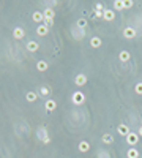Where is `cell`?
I'll return each instance as SVG.
<instances>
[{
  "label": "cell",
  "instance_id": "obj_19",
  "mask_svg": "<svg viewBox=\"0 0 142 158\" xmlns=\"http://www.w3.org/2000/svg\"><path fill=\"white\" fill-rule=\"evenodd\" d=\"M38 95L35 94V92H27V95H25V100L28 101V103H33V101H36Z\"/></svg>",
  "mask_w": 142,
  "mask_h": 158
},
{
  "label": "cell",
  "instance_id": "obj_18",
  "mask_svg": "<svg viewBox=\"0 0 142 158\" xmlns=\"http://www.w3.org/2000/svg\"><path fill=\"white\" fill-rule=\"evenodd\" d=\"M118 59H120L122 62H128V60L131 59V54H129L128 51H122V52L118 54Z\"/></svg>",
  "mask_w": 142,
  "mask_h": 158
},
{
  "label": "cell",
  "instance_id": "obj_3",
  "mask_svg": "<svg viewBox=\"0 0 142 158\" xmlns=\"http://www.w3.org/2000/svg\"><path fill=\"white\" fill-rule=\"evenodd\" d=\"M71 100H73V103H74V105H78V106H79V105H84V103H85V95L82 94V92H79V90H78V92H74V94H73Z\"/></svg>",
  "mask_w": 142,
  "mask_h": 158
},
{
  "label": "cell",
  "instance_id": "obj_22",
  "mask_svg": "<svg viewBox=\"0 0 142 158\" xmlns=\"http://www.w3.org/2000/svg\"><path fill=\"white\" fill-rule=\"evenodd\" d=\"M40 94H41L43 97H49L51 89H47V87H41V89H40Z\"/></svg>",
  "mask_w": 142,
  "mask_h": 158
},
{
  "label": "cell",
  "instance_id": "obj_28",
  "mask_svg": "<svg viewBox=\"0 0 142 158\" xmlns=\"http://www.w3.org/2000/svg\"><path fill=\"white\" fill-rule=\"evenodd\" d=\"M137 134H139V136H142V127L139 128V133H137Z\"/></svg>",
  "mask_w": 142,
  "mask_h": 158
},
{
  "label": "cell",
  "instance_id": "obj_10",
  "mask_svg": "<svg viewBox=\"0 0 142 158\" xmlns=\"http://www.w3.org/2000/svg\"><path fill=\"white\" fill-rule=\"evenodd\" d=\"M13 36L16 40H21V38H24L25 36V33H24V29H21V27H16V29L13 30Z\"/></svg>",
  "mask_w": 142,
  "mask_h": 158
},
{
  "label": "cell",
  "instance_id": "obj_6",
  "mask_svg": "<svg viewBox=\"0 0 142 158\" xmlns=\"http://www.w3.org/2000/svg\"><path fill=\"white\" fill-rule=\"evenodd\" d=\"M123 36L128 38V40L134 38V36H136V30L133 29V27H125V29H123Z\"/></svg>",
  "mask_w": 142,
  "mask_h": 158
},
{
  "label": "cell",
  "instance_id": "obj_24",
  "mask_svg": "<svg viewBox=\"0 0 142 158\" xmlns=\"http://www.w3.org/2000/svg\"><path fill=\"white\" fill-rule=\"evenodd\" d=\"M134 90H136L137 95H142V82H137L136 87H134Z\"/></svg>",
  "mask_w": 142,
  "mask_h": 158
},
{
  "label": "cell",
  "instance_id": "obj_5",
  "mask_svg": "<svg viewBox=\"0 0 142 158\" xmlns=\"http://www.w3.org/2000/svg\"><path fill=\"white\" fill-rule=\"evenodd\" d=\"M103 19L107 21V22H111V21L115 19V13H114V10H104V11H103Z\"/></svg>",
  "mask_w": 142,
  "mask_h": 158
},
{
  "label": "cell",
  "instance_id": "obj_12",
  "mask_svg": "<svg viewBox=\"0 0 142 158\" xmlns=\"http://www.w3.org/2000/svg\"><path fill=\"white\" fill-rule=\"evenodd\" d=\"M101 44H103V41H101L100 36H93V38L90 40V46H92V48H95V49L101 48Z\"/></svg>",
  "mask_w": 142,
  "mask_h": 158
},
{
  "label": "cell",
  "instance_id": "obj_17",
  "mask_svg": "<svg viewBox=\"0 0 142 158\" xmlns=\"http://www.w3.org/2000/svg\"><path fill=\"white\" fill-rule=\"evenodd\" d=\"M126 158H139V150L137 149H128Z\"/></svg>",
  "mask_w": 142,
  "mask_h": 158
},
{
  "label": "cell",
  "instance_id": "obj_15",
  "mask_svg": "<svg viewBox=\"0 0 142 158\" xmlns=\"http://www.w3.org/2000/svg\"><path fill=\"white\" fill-rule=\"evenodd\" d=\"M44 108L47 109V111H55V108H57V103H55V101L54 100H47L46 101V103H44Z\"/></svg>",
  "mask_w": 142,
  "mask_h": 158
},
{
  "label": "cell",
  "instance_id": "obj_13",
  "mask_svg": "<svg viewBox=\"0 0 142 158\" xmlns=\"http://www.w3.org/2000/svg\"><path fill=\"white\" fill-rule=\"evenodd\" d=\"M44 19H51V21H54V16H55V11L52 10V8H46L44 10Z\"/></svg>",
  "mask_w": 142,
  "mask_h": 158
},
{
  "label": "cell",
  "instance_id": "obj_1",
  "mask_svg": "<svg viewBox=\"0 0 142 158\" xmlns=\"http://www.w3.org/2000/svg\"><path fill=\"white\" fill-rule=\"evenodd\" d=\"M36 136H38V139H40L43 144H49V141H51L49 133H47V130L44 127H40V128L36 130Z\"/></svg>",
  "mask_w": 142,
  "mask_h": 158
},
{
  "label": "cell",
  "instance_id": "obj_27",
  "mask_svg": "<svg viewBox=\"0 0 142 158\" xmlns=\"http://www.w3.org/2000/svg\"><path fill=\"white\" fill-rule=\"evenodd\" d=\"M95 10H96V11H104V10H103V5H101V3H96V5H95Z\"/></svg>",
  "mask_w": 142,
  "mask_h": 158
},
{
  "label": "cell",
  "instance_id": "obj_14",
  "mask_svg": "<svg viewBox=\"0 0 142 158\" xmlns=\"http://www.w3.org/2000/svg\"><path fill=\"white\" fill-rule=\"evenodd\" d=\"M78 149H79V150H81L82 153H85V152H89V150H90V144H89L87 141H81Z\"/></svg>",
  "mask_w": 142,
  "mask_h": 158
},
{
  "label": "cell",
  "instance_id": "obj_25",
  "mask_svg": "<svg viewBox=\"0 0 142 158\" xmlns=\"http://www.w3.org/2000/svg\"><path fill=\"white\" fill-rule=\"evenodd\" d=\"M123 2H125V0H123ZM133 5H134V2H133V0H126V2H125V8H131Z\"/></svg>",
  "mask_w": 142,
  "mask_h": 158
},
{
  "label": "cell",
  "instance_id": "obj_4",
  "mask_svg": "<svg viewBox=\"0 0 142 158\" xmlns=\"http://www.w3.org/2000/svg\"><path fill=\"white\" fill-rule=\"evenodd\" d=\"M125 139H126V144H128V145L134 147V145L137 144V141H139V134H137V133H129Z\"/></svg>",
  "mask_w": 142,
  "mask_h": 158
},
{
  "label": "cell",
  "instance_id": "obj_7",
  "mask_svg": "<svg viewBox=\"0 0 142 158\" xmlns=\"http://www.w3.org/2000/svg\"><path fill=\"white\" fill-rule=\"evenodd\" d=\"M47 68H49V63H47L46 60H38L36 62V70L40 71V73H44Z\"/></svg>",
  "mask_w": 142,
  "mask_h": 158
},
{
  "label": "cell",
  "instance_id": "obj_11",
  "mask_svg": "<svg viewBox=\"0 0 142 158\" xmlns=\"http://www.w3.org/2000/svg\"><path fill=\"white\" fill-rule=\"evenodd\" d=\"M32 17H33V21H35V22L44 24V14H43V13H40V11H35V13L32 14Z\"/></svg>",
  "mask_w": 142,
  "mask_h": 158
},
{
  "label": "cell",
  "instance_id": "obj_16",
  "mask_svg": "<svg viewBox=\"0 0 142 158\" xmlns=\"http://www.w3.org/2000/svg\"><path fill=\"white\" fill-rule=\"evenodd\" d=\"M38 48H40V44H38L36 41H28V43H27V49L30 51V52H36Z\"/></svg>",
  "mask_w": 142,
  "mask_h": 158
},
{
  "label": "cell",
  "instance_id": "obj_8",
  "mask_svg": "<svg viewBox=\"0 0 142 158\" xmlns=\"http://www.w3.org/2000/svg\"><path fill=\"white\" fill-rule=\"evenodd\" d=\"M47 32H49V27H47L46 24H40V25L36 27V33L40 35V36H46Z\"/></svg>",
  "mask_w": 142,
  "mask_h": 158
},
{
  "label": "cell",
  "instance_id": "obj_21",
  "mask_svg": "<svg viewBox=\"0 0 142 158\" xmlns=\"http://www.w3.org/2000/svg\"><path fill=\"white\" fill-rule=\"evenodd\" d=\"M101 139H103V142H104V144H112V142H114V136H112V134H109V133L103 134V138H101Z\"/></svg>",
  "mask_w": 142,
  "mask_h": 158
},
{
  "label": "cell",
  "instance_id": "obj_23",
  "mask_svg": "<svg viewBox=\"0 0 142 158\" xmlns=\"http://www.w3.org/2000/svg\"><path fill=\"white\" fill-rule=\"evenodd\" d=\"M78 27H79V29H85V27H87V21H85V19H79L78 21Z\"/></svg>",
  "mask_w": 142,
  "mask_h": 158
},
{
  "label": "cell",
  "instance_id": "obj_9",
  "mask_svg": "<svg viewBox=\"0 0 142 158\" xmlns=\"http://www.w3.org/2000/svg\"><path fill=\"white\" fill-rule=\"evenodd\" d=\"M117 131H118V134H122V136H128L131 131H129V127L128 125H125V123H122V125H118V128H117Z\"/></svg>",
  "mask_w": 142,
  "mask_h": 158
},
{
  "label": "cell",
  "instance_id": "obj_2",
  "mask_svg": "<svg viewBox=\"0 0 142 158\" xmlns=\"http://www.w3.org/2000/svg\"><path fill=\"white\" fill-rule=\"evenodd\" d=\"M85 84H87V76H85L84 73H78V74L74 76V86L84 87Z\"/></svg>",
  "mask_w": 142,
  "mask_h": 158
},
{
  "label": "cell",
  "instance_id": "obj_26",
  "mask_svg": "<svg viewBox=\"0 0 142 158\" xmlns=\"http://www.w3.org/2000/svg\"><path fill=\"white\" fill-rule=\"evenodd\" d=\"M44 24H46L47 27H52V25H54V21H51V19H44Z\"/></svg>",
  "mask_w": 142,
  "mask_h": 158
},
{
  "label": "cell",
  "instance_id": "obj_20",
  "mask_svg": "<svg viewBox=\"0 0 142 158\" xmlns=\"http://www.w3.org/2000/svg\"><path fill=\"white\" fill-rule=\"evenodd\" d=\"M114 8L118 10V11L125 10V2H123V0H115V2H114Z\"/></svg>",
  "mask_w": 142,
  "mask_h": 158
}]
</instances>
